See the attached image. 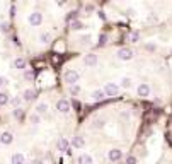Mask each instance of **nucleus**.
<instances>
[{
	"mask_svg": "<svg viewBox=\"0 0 172 164\" xmlns=\"http://www.w3.org/2000/svg\"><path fill=\"white\" fill-rule=\"evenodd\" d=\"M63 79H65V82L68 86H75L78 84V80H80V74L77 72V70H65V74H63Z\"/></svg>",
	"mask_w": 172,
	"mask_h": 164,
	"instance_id": "1",
	"label": "nucleus"
},
{
	"mask_svg": "<svg viewBox=\"0 0 172 164\" xmlns=\"http://www.w3.org/2000/svg\"><path fill=\"white\" fill-rule=\"evenodd\" d=\"M104 92H106L107 98H114V96L119 94V86H116L114 82H107L104 86Z\"/></svg>",
	"mask_w": 172,
	"mask_h": 164,
	"instance_id": "2",
	"label": "nucleus"
},
{
	"mask_svg": "<svg viewBox=\"0 0 172 164\" xmlns=\"http://www.w3.org/2000/svg\"><path fill=\"white\" fill-rule=\"evenodd\" d=\"M27 21H29V24L33 26V27H38V26L43 24V14H41V12H33V14H29Z\"/></svg>",
	"mask_w": 172,
	"mask_h": 164,
	"instance_id": "3",
	"label": "nucleus"
},
{
	"mask_svg": "<svg viewBox=\"0 0 172 164\" xmlns=\"http://www.w3.org/2000/svg\"><path fill=\"white\" fill-rule=\"evenodd\" d=\"M70 109H72V104H70L66 99H60V101L56 103V111H58V113L66 115V113H70Z\"/></svg>",
	"mask_w": 172,
	"mask_h": 164,
	"instance_id": "4",
	"label": "nucleus"
},
{
	"mask_svg": "<svg viewBox=\"0 0 172 164\" xmlns=\"http://www.w3.org/2000/svg\"><path fill=\"white\" fill-rule=\"evenodd\" d=\"M118 58L123 60V62L131 60L133 58V50H130V48H121V50H118Z\"/></svg>",
	"mask_w": 172,
	"mask_h": 164,
	"instance_id": "5",
	"label": "nucleus"
},
{
	"mask_svg": "<svg viewBox=\"0 0 172 164\" xmlns=\"http://www.w3.org/2000/svg\"><path fill=\"white\" fill-rule=\"evenodd\" d=\"M107 157H109L111 162H119V161L123 159V150L121 149H111L109 152H107Z\"/></svg>",
	"mask_w": 172,
	"mask_h": 164,
	"instance_id": "6",
	"label": "nucleus"
},
{
	"mask_svg": "<svg viewBox=\"0 0 172 164\" xmlns=\"http://www.w3.org/2000/svg\"><path fill=\"white\" fill-rule=\"evenodd\" d=\"M136 92H138L140 98H148L152 91H150V86L145 84V82H142V84L138 86V89H136Z\"/></svg>",
	"mask_w": 172,
	"mask_h": 164,
	"instance_id": "7",
	"label": "nucleus"
},
{
	"mask_svg": "<svg viewBox=\"0 0 172 164\" xmlns=\"http://www.w3.org/2000/svg\"><path fill=\"white\" fill-rule=\"evenodd\" d=\"M0 142L4 144V145H10V144L14 142V135H12L10 132H2V133H0Z\"/></svg>",
	"mask_w": 172,
	"mask_h": 164,
	"instance_id": "8",
	"label": "nucleus"
},
{
	"mask_svg": "<svg viewBox=\"0 0 172 164\" xmlns=\"http://www.w3.org/2000/svg\"><path fill=\"white\" fill-rule=\"evenodd\" d=\"M84 63H85L87 67H94L95 63H97V55H95V53L85 55V57H84Z\"/></svg>",
	"mask_w": 172,
	"mask_h": 164,
	"instance_id": "9",
	"label": "nucleus"
},
{
	"mask_svg": "<svg viewBox=\"0 0 172 164\" xmlns=\"http://www.w3.org/2000/svg\"><path fill=\"white\" fill-rule=\"evenodd\" d=\"M56 149H58L60 152H66V150L70 149V142H68L66 139H63V137H62V139L56 142Z\"/></svg>",
	"mask_w": 172,
	"mask_h": 164,
	"instance_id": "10",
	"label": "nucleus"
},
{
	"mask_svg": "<svg viewBox=\"0 0 172 164\" xmlns=\"http://www.w3.org/2000/svg\"><path fill=\"white\" fill-rule=\"evenodd\" d=\"M77 164H94V159L90 154H80L77 157Z\"/></svg>",
	"mask_w": 172,
	"mask_h": 164,
	"instance_id": "11",
	"label": "nucleus"
},
{
	"mask_svg": "<svg viewBox=\"0 0 172 164\" xmlns=\"http://www.w3.org/2000/svg\"><path fill=\"white\" fill-rule=\"evenodd\" d=\"M107 96H106V92H104V89H97V91H94L92 92V101H102V99H106Z\"/></svg>",
	"mask_w": 172,
	"mask_h": 164,
	"instance_id": "12",
	"label": "nucleus"
},
{
	"mask_svg": "<svg viewBox=\"0 0 172 164\" xmlns=\"http://www.w3.org/2000/svg\"><path fill=\"white\" fill-rule=\"evenodd\" d=\"M12 164H26V157L21 152H14L12 154Z\"/></svg>",
	"mask_w": 172,
	"mask_h": 164,
	"instance_id": "13",
	"label": "nucleus"
},
{
	"mask_svg": "<svg viewBox=\"0 0 172 164\" xmlns=\"http://www.w3.org/2000/svg\"><path fill=\"white\" fill-rule=\"evenodd\" d=\"M72 145H73V149H82V147L85 145V140H84V137H80V135H77V137H73V140H72Z\"/></svg>",
	"mask_w": 172,
	"mask_h": 164,
	"instance_id": "14",
	"label": "nucleus"
},
{
	"mask_svg": "<svg viewBox=\"0 0 172 164\" xmlns=\"http://www.w3.org/2000/svg\"><path fill=\"white\" fill-rule=\"evenodd\" d=\"M12 65H14V69H17V70H26V60L24 58H21V57H17V58L14 60V63H12Z\"/></svg>",
	"mask_w": 172,
	"mask_h": 164,
	"instance_id": "15",
	"label": "nucleus"
},
{
	"mask_svg": "<svg viewBox=\"0 0 172 164\" xmlns=\"http://www.w3.org/2000/svg\"><path fill=\"white\" fill-rule=\"evenodd\" d=\"M22 99H24V101H33V99H36V92L34 91H31V89H26V91H24V94H22Z\"/></svg>",
	"mask_w": 172,
	"mask_h": 164,
	"instance_id": "16",
	"label": "nucleus"
},
{
	"mask_svg": "<svg viewBox=\"0 0 172 164\" xmlns=\"http://www.w3.org/2000/svg\"><path fill=\"white\" fill-rule=\"evenodd\" d=\"M9 103H10V96H9L7 92H0V108L7 106Z\"/></svg>",
	"mask_w": 172,
	"mask_h": 164,
	"instance_id": "17",
	"label": "nucleus"
},
{
	"mask_svg": "<svg viewBox=\"0 0 172 164\" xmlns=\"http://www.w3.org/2000/svg\"><path fill=\"white\" fill-rule=\"evenodd\" d=\"M36 113L39 115H46L48 113V104L46 103H38V106H36Z\"/></svg>",
	"mask_w": 172,
	"mask_h": 164,
	"instance_id": "18",
	"label": "nucleus"
},
{
	"mask_svg": "<svg viewBox=\"0 0 172 164\" xmlns=\"http://www.w3.org/2000/svg\"><path fill=\"white\" fill-rule=\"evenodd\" d=\"M10 103H12V106H14V109H19V108H21V104L24 103V99H22L21 96H14V98L10 99Z\"/></svg>",
	"mask_w": 172,
	"mask_h": 164,
	"instance_id": "19",
	"label": "nucleus"
},
{
	"mask_svg": "<svg viewBox=\"0 0 172 164\" xmlns=\"http://www.w3.org/2000/svg\"><path fill=\"white\" fill-rule=\"evenodd\" d=\"M39 41L43 44H48L50 41H51V34L50 33H41V36H39Z\"/></svg>",
	"mask_w": 172,
	"mask_h": 164,
	"instance_id": "20",
	"label": "nucleus"
},
{
	"mask_svg": "<svg viewBox=\"0 0 172 164\" xmlns=\"http://www.w3.org/2000/svg\"><path fill=\"white\" fill-rule=\"evenodd\" d=\"M68 91H70V94H72V96H78V94H80V91H82V87L78 84H75V86H70Z\"/></svg>",
	"mask_w": 172,
	"mask_h": 164,
	"instance_id": "21",
	"label": "nucleus"
},
{
	"mask_svg": "<svg viewBox=\"0 0 172 164\" xmlns=\"http://www.w3.org/2000/svg\"><path fill=\"white\" fill-rule=\"evenodd\" d=\"M121 87H123V89H130V87H131V79H130V77H123V79H121Z\"/></svg>",
	"mask_w": 172,
	"mask_h": 164,
	"instance_id": "22",
	"label": "nucleus"
},
{
	"mask_svg": "<svg viewBox=\"0 0 172 164\" xmlns=\"http://www.w3.org/2000/svg\"><path fill=\"white\" fill-rule=\"evenodd\" d=\"M29 121L33 125H39V121H41V116L38 113H31V116H29Z\"/></svg>",
	"mask_w": 172,
	"mask_h": 164,
	"instance_id": "23",
	"label": "nucleus"
},
{
	"mask_svg": "<svg viewBox=\"0 0 172 164\" xmlns=\"http://www.w3.org/2000/svg\"><path fill=\"white\" fill-rule=\"evenodd\" d=\"M72 29H75V31L84 29V22H82V21H73L72 22Z\"/></svg>",
	"mask_w": 172,
	"mask_h": 164,
	"instance_id": "24",
	"label": "nucleus"
},
{
	"mask_svg": "<svg viewBox=\"0 0 172 164\" xmlns=\"http://www.w3.org/2000/svg\"><path fill=\"white\" fill-rule=\"evenodd\" d=\"M24 79H26V80H33L34 79V72L31 69H26V70H24Z\"/></svg>",
	"mask_w": 172,
	"mask_h": 164,
	"instance_id": "25",
	"label": "nucleus"
},
{
	"mask_svg": "<svg viewBox=\"0 0 172 164\" xmlns=\"http://www.w3.org/2000/svg\"><path fill=\"white\" fill-rule=\"evenodd\" d=\"M138 40H140V34L136 33V31L130 34V41H131V43H138Z\"/></svg>",
	"mask_w": 172,
	"mask_h": 164,
	"instance_id": "26",
	"label": "nucleus"
},
{
	"mask_svg": "<svg viewBox=\"0 0 172 164\" xmlns=\"http://www.w3.org/2000/svg\"><path fill=\"white\" fill-rule=\"evenodd\" d=\"M136 162H138L136 156H128V157H126V164H136Z\"/></svg>",
	"mask_w": 172,
	"mask_h": 164,
	"instance_id": "27",
	"label": "nucleus"
},
{
	"mask_svg": "<svg viewBox=\"0 0 172 164\" xmlns=\"http://www.w3.org/2000/svg\"><path fill=\"white\" fill-rule=\"evenodd\" d=\"M9 31V24L7 22H0V33H7Z\"/></svg>",
	"mask_w": 172,
	"mask_h": 164,
	"instance_id": "28",
	"label": "nucleus"
},
{
	"mask_svg": "<svg viewBox=\"0 0 172 164\" xmlns=\"http://www.w3.org/2000/svg\"><path fill=\"white\" fill-rule=\"evenodd\" d=\"M12 115H14V118H19V120H21V118H22V109L21 108L14 109V113H12Z\"/></svg>",
	"mask_w": 172,
	"mask_h": 164,
	"instance_id": "29",
	"label": "nucleus"
},
{
	"mask_svg": "<svg viewBox=\"0 0 172 164\" xmlns=\"http://www.w3.org/2000/svg\"><path fill=\"white\" fill-rule=\"evenodd\" d=\"M146 21H148V22H157V21H158V17H157V15H155V14H148V17H146Z\"/></svg>",
	"mask_w": 172,
	"mask_h": 164,
	"instance_id": "30",
	"label": "nucleus"
},
{
	"mask_svg": "<svg viewBox=\"0 0 172 164\" xmlns=\"http://www.w3.org/2000/svg\"><path fill=\"white\" fill-rule=\"evenodd\" d=\"M94 11H95V7H94L92 4H87V5H85V12H94Z\"/></svg>",
	"mask_w": 172,
	"mask_h": 164,
	"instance_id": "31",
	"label": "nucleus"
},
{
	"mask_svg": "<svg viewBox=\"0 0 172 164\" xmlns=\"http://www.w3.org/2000/svg\"><path fill=\"white\" fill-rule=\"evenodd\" d=\"M106 40H107L106 34H101V38H99V44H106Z\"/></svg>",
	"mask_w": 172,
	"mask_h": 164,
	"instance_id": "32",
	"label": "nucleus"
},
{
	"mask_svg": "<svg viewBox=\"0 0 172 164\" xmlns=\"http://www.w3.org/2000/svg\"><path fill=\"white\" fill-rule=\"evenodd\" d=\"M5 84H7V79H5V77H2V75H0V87H4Z\"/></svg>",
	"mask_w": 172,
	"mask_h": 164,
	"instance_id": "33",
	"label": "nucleus"
},
{
	"mask_svg": "<svg viewBox=\"0 0 172 164\" xmlns=\"http://www.w3.org/2000/svg\"><path fill=\"white\" fill-rule=\"evenodd\" d=\"M89 41H90V36H89V34H87V36H82V43H84V44L85 43L89 44Z\"/></svg>",
	"mask_w": 172,
	"mask_h": 164,
	"instance_id": "34",
	"label": "nucleus"
},
{
	"mask_svg": "<svg viewBox=\"0 0 172 164\" xmlns=\"http://www.w3.org/2000/svg\"><path fill=\"white\" fill-rule=\"evenodd\" d=\"M31 164H43V159H33Z\"/></svg>",
	"mask_w": 172,
	"mask_h": 164,
	"instance_id": "35",
	"label": "nucleus"
},
{
	"mask_svg": "<svg viewBox=\"0 0 172 164\" xmlns=\"http://www.w3.org/2000/svg\"><path fill=\"white\" fill-rule=\"evenodd\" d=\"M145 48H146V50H150V51H152V50H155V44L148 43V44H146V46H145Z\"/></svg>",
	"mask_w": 172,
	"mask_h": 164,
	"instance_id": "36",
	"label": "nucleus"
},
{
	"mask_svg": "<svg viewBox=\"0 0 172 164\" xmlns=\"http://www.w3.org/2000/svg\"><path fill=\"white\" fill-rule=\"evenodd\" d=\"M95 127H97V128H99V127H101V128H102V127H104V120L97 121V125H95Z\"/></svg>",
	"mask_w": 172,
	"mask_h": 164,
	"instance_id": "37",
	"label": "nucleus"
},
{
	"mask_svg": "<svg viewBox=\"0 0 172 164\" xmlns=\"http://www.w3.org/2000/svg\"><path fill=\"white\" fill-rule=\"evenodd\" d=\"M99 17L102 19V21H106V14H104V12H99Z\"/></svg>",
	"mask_w": 172,
	"mask_h": 164,
	"instance_id": "38",
	"label": "nucleus"
},
{
	"mask_svg": "<svg viewBox=\"0 0 172 164\" xmlns=\"http://www.w3.org/2000/svg\"><path fill=\"white\" fill-rule=\"evenodd\" d=\"M126 14H128V15H133V14H135V11H133V9H128V11H126Z\"/></svg>",
	"mask_w": 172,
	"mask_h": 164,
	"instance_id": "39",
	"label": "nucleus"
}]
</instances>
